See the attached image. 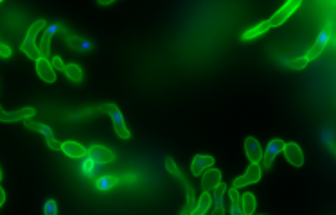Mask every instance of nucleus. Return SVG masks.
I'll list each match as a JSON object with an SVG mask.
<instances>
[{
	"mask_svg": "<svg viewBox=\"0 0 336 215\" xmlns=\"http://www.w3.org/2000/svg\"><path fill=\"white\" fill-rule=\"evenodd\" d=\"M90 111H101V113H108L110 118H112V124H114V131L119 138H123V140H130L132 138V133H130L128 126H126V122H124V117L121 109H119L115 104H103V106H97Z\"/></svg>",
	"mask_w": 336,
	"mask_h": 215,
	"instance_id": "nucleus-1",
	"label": "nucleus"
},
{
	"mask_svg": "<svg viewBox=\"0 0 336 215\" xmlns=\"http://www.w3.org/2000/svg\"><path fill=\"white\" fill-rule=\"evenodd\" d=\"M166 168H167V172H169L171 176H175V178L178 179V183L184 187V190H185V206L184 208H187L189 212H193L194 205H196V196H194L193 185L185 179V176L182 174V170L178 168V165L175 163V160L173 158H166Z\"/></svg>",
	"mask_w": 336,
	"mask_h": 215,
	"instance_id": "nucleus-2",
	"label": "nucleus"
},
{
	"mask_svg": "<svg viewBox=\"0 0 336 215\" xmlns=\"http://www.w3.org/2000/svg\"><path fill=\"white\" fill-rule=\"evenodd\" d=\"M298 5H300V0H288L282 7H280L277 13L271 16L270 20H266L268 22V25H270V29L271 27H279V25H282L286 22V20L291 16V14L295 13V11L298 9Z\"/></svg>",
	"mask_w": 336,
	"mask_h": 215,
	"instance_id": "nucleus-3",
	"label": "nucleus"
},
{
	"mask_svg": "<svg viewBox=\"0 0 336 215\" xmlns=\"http://www.w3.org/2000/svg\"><path fill=\"white\" fill-rule=\"evenodd\" d=\"M261 176H263V168H261V165L257 163H250V167L246 168V172L243 174V176H239V178L234 179L232 183V188H243V187H248V185H254V183H259Z\"/></svg>",
	"mask_w": 336,
	"mask_h": 215,
	"instance_id": "nucleus-4",
	"label": "nucleus"
},
{
	"mask_svg": "<svg viewBox=\"0 0 336 215\" xmlns=\"http://www.w3.org/2000/svg\"><path fill=\"white\" fill-rule=\"evenodd\" d=\"M284 144H286V142H282L280 138H273V140L268 142V145H266V151H263V160H261L263 167L270 168L271 165H273V160L277 158V155H279V153H282V149H284Z\"/></svg>",
	"mask_w": 336,
	"mask_h": 215,
	"instance_id": "nucleus-5",
	"label": "nucleus"
},
{
	"mask_svg": "<svg viewBox=\"0 0 336 215\" xmlns=\"http://www.w3.org/2000/svg\"><path fill=\"white\" fill-rule=\"evenodd\" d=\"M86 156L92 158L97 165H106V163H112L115 160V153L114 151H110L108 147H104V145H92L90 149L86 151Z\"/></svg>",
	"mask_w": 336,
	"mask_h": 215,
	"instance_id": "nucleus-6",
	"label": "nucleus"
},
{
	"mask_svg": "<svg viewBox=\"0 0 336 215\" xmlns=\"http://www.w3.org/2000/svg\"><path fill=\"white\" fill-rule=\"evenodd\" d=\"M36 115V109L34 108H20L16 111H4L2 106H0V122H20V120H27V118H33Z\"/></svg>",
	"mask_w": 336,
	"mask_h": 215,
	"instance_id": "nucleus-7",
	"label": "nucleus"
},
{
	"mask_svg": "<svg viewBox=\"0 0 336 215\" xmlns=\"http://www.w3.org/2000/svg\"><path fill=\"white\" fill-rule=\"evenodd\" d=\"M282 153H284V158L288 160L293 167H302L304 165V153H302V149H300V145H298L297 142L284 144Z\"/></svg>",
	"mask_w": 336,
	"mask_h": 215,
	"instance_id": "nucleus-8",
	"label": "nucleus"
},
{
	"mask_svg": "<svg viewBox=\"0 0 336 215\" xmlns=\"http://www.w3.org/2000/svg\"><path fill=\"white\" fill-rule=\"evenodd\" d=\"M212 205H214V210L212 215H225V194H227V185L225 183H219L216 187L212 188Z\"/></svg>",
	"mask_w": 336,
	"mask_h": 215,
	"instance_id": "nucleus-9",
	"label": "nucleus"
},
{
	"mask_svg": "<svg viewBox=\"0 0 336 215\" xmlns=\"http://www.w3.org/2000/svg\"><path fill=\"white\" fill-rule=\"evenodd\" d=\"M245 155L246 158L250 160V163H261L263 160V147L259 145V142L254 136H248L245 140Z\"/></svg>",
	"mask_w": 336,
	"mask_h": 215,
	"instance_id": "nucleus-10",
	"label": "nucleus"
},
{
	"mask_svg": "<svg viewBox=\"0 0 336 215\" xmlns=\"http://www.w3.org/2000/svg\"><path fill=\"white\" fill-rule=\"evenodd\" d=\"M58 25H49L45 31L42 33V38H40V45H38V51H40V56L49 59L51 56V38L58 33Z\"/></svg>",
	"mask_w": 336,
	"mask_h": 215,
	"instance_id": "nucleus-11",
	"label": "nucleus"
},
{
	"mask_svg": "<svg viewBox=\"0 0 336 215\" xmlns=\"http://www.w3.org/2000/svg\"><path fill=\"white\" fill-rule=\"evenodd\" d=\"M36 72H38L40 79H43L45 83H54L56 81V70L52 68L51 61L45 57H40L36 61Z\"/></svg>",
	"mask_w": 336,
	"mask_h": 215,
	"instance_id": "nucleus-12",
	"label": "nucleus"
},
{
	"mask_svg": "<svg viewBox=\"0 0 336 215\" xmlns=\"http://www.w3.org/2000/svg\"><path fill=\"white\" fill-rule=\"evenodd\" d=\"M214 165V158L208 155H196L193 158V165H191V172L194 176H202V172H205L207 168H210Z\"/></svg>",
	"mask_w": 336,
	"mask_h": 215,
	"instance_id": "nucleus-13",
	"label": "nucleus"
},
{
	"mask_svg": "<svg viewBox=\"0 0 336 215\" xmlns=\"http://www.w3.org/2000/svg\"><path fill=\"white\" fill-rule=\"evenodd\" d=\"M62 151L65 153L68 158L72 160H77V158H85L86 156V149L83 147L81 144L77 142H72V140H67L62 144Z\"/></svg>",
	"mask_w": 336,
	"mask_h": 215,
	"instance_id": "nucleus-14",
	"label": "nucleus"
},
{
	"mask_svg": "<svg viewBox=\"0 0 336 215\" xmlns=\"http://www.w3.org/2000/svg\"><path fill=\"white\" fill-rule=\"evenodd\" d=\"M221 183V170H218V168H207L203 172V176H202V187L205 188V190H210V188H214L216 185H219Z\"/></svg>",
	"mask_w": 336,
	"mask_h": 215,
	"instance_id": "nucleus-15",
	"label": "nucleus"
},
{
	"mask_svg": "<svg viewBox=\"0 0 336 215\" xmlns=\"http://www.w3.org/2000/svg\"><path fill=\"white\" fill-rule=\"evenodd\" d=\"M210 205H212V196L205 190L203 194L196 199V205H194L191 215H205L208 212V208H210Z\"/></svg>",
	"mask_w": 336,
	"mask_h": 215,
	"instance_id": "nucleus-16",
	"label": "nucleus"
},
{
	"mask_svg": "<svg viewBox=\"0 0 336 215\" xmlns=\"http://www.w3.org/2000/svg\"><path fill=\"white\" fill-rule=\"evenodd\" d=\"M47 27V24L43 22V20H36L31 27H29V31H27V34H25V40H24V43L25 45H36V36H38L40 33H42L43 29Z\"/></svg>",
	"mask_w": 336,
	"mask_h": 215,
	"instance_id": "nucleus-17",
	"label": "nucleus"
},
{
	"mask_svg": "<svg viewBox=\"0 0 336 215\" xmlns=\"http://www.w3.org/2000/svg\"><path fill=\"white\" fill-rule=\"evenodd\" d=\"M228 192V197H230V215H245L241 208V196H239V190L237 188H230Z\"/></svg>",
	"mask_w": 336,
	"mask_h": 215,
	"instance_id": "nucleus-18",
	"label": "nucleus"
},
{
	"mask_svg": "<svg viewBox=\"0 0 336 215\" xmlns=\"http://www.w3.org/2000/svg\"><path fill=\"white\" fill-rule=\"evenodd\" d=\"M266 31H270V25H268V22H261L259 25H256V27L248 29V31H245V33L241 34V40L243 42H250V40H254V38L261 36V34H265Z\"/></svg>",
	"mask_w": 336,
	"mask_h": 215,
	"instance_id": "nucleus-19",
	"label": "nucleus"
},
{
	"mask_svg": "<svg viewBox=\"0 0 336 215\" xmlns=\"http://www.w3.org/2000/svg\"><path fill=\"white\" fill-rule=\"evenodd\" d=\"M24 126L25 129H33V131H38L40 135H43L45 138H54V133H52V129L49 126H45V124H40V122H33V120H24Z\"/></svg>",
	"mask_w": 336,
	"mask_h": 215,
	"instance_id": "nucleus-20",
	"label": "nucleus"
},
{
	"mask_svg": "<svg viewBox=\"0 0 336 215\" xmlns=\"http://www.w3.org/2000/svg\"><path fill=\"white\" fill-rule=\"evenodd\" d=\"M241 208L245 215H254V212H256V196L252 192H246L241 196Z\"/></svg>",
	"mask_w": 336,
	"mask_h": 215,
	"instance_id": "nucleus-21",
	"label": "nucleus"
},
{
	"mask_svg": "<svg viewBox=\"0 0 336 215\" xmlns=\"http://www.w3.org/2000/svg\"><path fill=\"white\" fill-rule=\"evenodd\" d=\"M63 72H65V75L72 81V83H81V81H83V70H81V66L76 65V63L65 65Z\"/></svg>",
	"mask_w": 336,
	"mask_h": 215,
	"instance_id": "nucleus-22",
	"label": "nucleus"
},
{
	"mask_svg": "<svg viewBox=\"0 0 336 215\" xmlns=\"http://www.w3.org/2000/svg\"><path fill=\"white\" fill-rule=\"evenodd\" d=\"M99 168H101V165H97L94 160L88 158V156H86V158L83 160V163H81V172H83V176H86V178H92V176H95Z\"/></svg>",
	"mask_w": 336,
	"mask_h": 215,
	"instance_id": "nucleus-23",
	"label": "nucleus"
},
{
	"mask_svg": "<svg viewBox=\"0 0 336 215\" xmlns=\"http://www.w3.org/2000/svg\"><path fill=\"white\" fill-rule=\"evenodd\" d=\"M95 185H97V190H110L119 185V178L117 176H101Z\"/></svg>",
	"mask_w": 336,
	"mask_h": 215,
	"instance_id": "nucleus-24",
	"label": "nucleus"
},
{
	"mask_svg": "<svg viewBox=\"0 0 336 215\" xmlns=\"http://www.w3.org/2000/svg\"><path fill=\"white\" fill-rule=\"evenodd\" d=\"M67 42H68V47L70 49H76V51H81V52L88 51V49L92 47L90 42H86V40H83V38L72 36V38H67Z\"/></svg>",
	"mask_w": 336,
	"mask_h": 215,
	"instance_id": "nucleus-25",
	"label": "nucleus"
},
{
	"mask_svg": "<svg viewBox=\"0 0 336 215\" xmlns=\"http://www.w3.org/2000/svg\"><path fill=\"white\" fill-rule=\"evenodd\" d=\"M20 51L24 52L29 59L38 61L40 57H42V56H40V51H38V47H36V45H25V43H22V45H20Z\"/></svg>",
	"mask_w": 336,
	"mask_h": 215,
	"instance_id": "nucleus-26",
	"label": "nucleus"
},
{
	"mask_svg": "<svg viewBox=\"0 0 336 215\" xmlns=\"http://www.w3.org/2000/svg\"><path fill=\"white\" fill-rule=\"evenodd\" d=\"M42 210H43V215H58L60 208H58L56 199H47V201L43 203Z\"/></svg>",
	"mask_w": 336,
	"mask_h": 215,
	"instance_id": "nucleus-27",
	"label": "nucleus"
},
{
	"mask_svg": "<svg viewBox=\"0 0 336 215\" xmlns=\"http://www.w3.org/2000/svg\"><path fill=\"white\" fill-rule=\"evenodd\" d=\"M309 61L306 59V56H300V57H295V59L288 61V68H291V70H302V68H306V65H308Z\"/></svg>",
	"mask_w": 336,
	"mask_h": 215,
	"instance_id": "nucleus-28",
	"label": "nucleus"
},
{
	"mask_svg": "<svg viewBox=\"0 0 336 215\" xmlns=\"http://www.w3.org/2000/svg\"><path fill=\"white\" fill-rule=\"evenodd\" d=\"M324 49H326V47H324V45H320V43L315 42V45H313V47L308 51V54H306V59H308V61L317 59V57L324 52Z\"/></svg>",
	"mask_w": 336,
	"mask_h": 215,
	"instance_id": "nucleus-29",
	"label": "nucleus"
},
{
	"mask_svg": "<svg viewBox=\"0 0 336 215\" xmlns=\"http://www.w3.org/2000/svg\"><path fill=\"white\" fill-rule=\"evenodd\" d=\"M51 65L54 70H60V72H63V68H65V63H63V59L60 56H52Z\"/></svg>",
	"mask_w": 336,
	"mask_h": 215,
	"instance_id": "nucleus-30",
	"label": "nucleus"
},
{
	"mask_svg": "<svg viewBox=\"0 0 336 215\" xmlns=\"http://www.w3.org/2000/svg\"><path fill=\"white\" fill-rule=\"evenodd\" d=\"M11 54H13V51H11L9 45H5V43H0V57L7 59V57H11Z\"/></svg>",
	"mask_w": 336,
	"mask_h": 215,
	"instance_id": "nucleus-31",
	"label": "nucleus"
},
{
	"mask_svg": "<svg viewBox=\"0 0 336 215\" xmlns=\"http://www.w3.org/2000/svg\"><path fill=\"white\" fill-rule=\"evenodd\" d=\"M47 144H49V147H51L52 151H60V149H62V142H58L56 138H49Z\"/></svg>",
	"mask_w": 336,
	"mask_h": 215,
	"instance_id": "nucleus-32",
	"label": "nucleus"
},
{
	"mask_svg": "<svg viewBox=\"0 0 336 215\" xmlns=\"http://www.w3.org/2000/svg\"><path fill=\"white\" fill-rule=\"evenodd\" d=\"M135 181H137V178L133 174H124V176L119 178V183H135Z\"/></svg>",
	"mask_w": 336,
	"mask_h": 215,
	"instance_id": "nucleus-33",
	"label": "nucleus"
},
{
	"mask_svg": "<svg viewBox=\"0 0 336 215\" xmlns=\"http://www.w3.org/2000/svg\"><path fill=\"white\" fill-rule=\"evenodd\" d=\"M4 203H5V192H4V188L0 187V208H2Z\"/></svg>",
	"mask_w": 336,
	"mask_h": 215,
	"instance_id": "nucleus-34",
	"label": "nucleus"
},
{
	"mask_svg": "<svg viewBox=\"0 0 336 215\" xmlns=\"http://www.w3.org/2000/svg\"><path fill=\"white\" fill-rule=\"evenodd\" d=\"M114 0H99V4H103V5H106V4H112Z\"/></svg>",
	"mask_w": 336,
	"mask_h": 215,
	"instance_id": "nucleus-35",
	"label": "nucleus"
},
{
	"mask_svg": "<svg viewBox=\"0 0 336 215\" xmlns=\"http://www.w3.org/2000/svg\"><path fill=\"white\" fill-rule=\"evenodd\" d=\"M0 181H2V168H0Z\"/></svg>",
	"mask_w": 336,
	"mask_h": 215,
	"instance_id": "nucleus-36",
	"label": "nucleus"
},
{
	"mask_svg": "<svg viewBox=\"0 0 336 215\" xmlns=\"http://www.w3.org/2000/svg\"><path fill=\"white\" fill-rule=\"evenodd\" d=\"M0 2H2V0H0Z\"/></svg>",
	"mask_w": 336,
	"mask_h": 215,
	"instance_id": "nucleus-37",
	"label": "nucleus"
}]
</instances>
